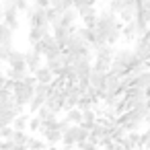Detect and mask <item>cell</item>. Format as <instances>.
<instances>
[{"mask_svg":"<svg viewBox=\"0 0 150 150\" xmlns=\"http://www.w3.org/2000/svg\"><path fill=\"white\" fill-rule=\"evenodd\" d=\"M78 19L82 21V27L95 29V27H97V21H99V11H97V6H88V8L78 11Z\"/></svg>","mask_w":150,"mask_h":150,"instance_id":"5","label":"cell"},{"mask_svg":"<svg viewBox=\"0 0 150 150\" xmlns=\"http://www.w3.org/2000/svg\"><path fill=\"white\" fill-rule=\"evenodd\" d=\"M33 95H35V88H33V86H27L25 82H15L13 97H15V103H17V105L29 107V103L33 101Z\"/></svg>","mask_w":150,"mask_h":150,"instance_id":"2","label":"cell"},{"mask_svg":"<svg viewBox=\"0 0 150 150\" xmlns=\"http://www.w3.org/2000/svg\"><path fill=\"white\" fill-rule=\"evenodd\" d=\"M13 41H15V31H11L4 23H0V45L13 47Z\"/></svg>","mask_w":150,"mask_h":150,"instance_id":"17","label":"cell"},{"mask_svg":"<svg viewBox=\"0 0 150 150\" xmlns=\"http://www.w3.org/2000/svg\"><path fill=\"white\" fill-rule=\"evenodd\" d=\"M41 125H43V123H41V119H39L37 115H33V117L29 119V132H31V134H33V132H41Z\"/></svg>","mask_w":150,"mask_h":150,"instance_id":"29","label":"cell"},{"mask_svg":"<svg viewBox=\"0 0 150 150\" xmlns=\"http://www.w3.org/2000/svg\"><path fill=\"white\" fill-rule=\"evenodd\" d=\"M148 123H150V117H148Z\"/></svg>","mask_w":150,"mask_h":150,"instance_id":"39","label":"cell"},{"mask_svg":"<svg viewBox=\"0 0 150 150\" xmlns=\"http://www.w3.org/2000/svg\"><path fill=\"white\" fill-rule=\"evenodd\" d=\"M138 37H140V31H138V25H136V21H132V23H125V25H123V31H121V39H123L125 43H134Z\"/></svg>","mask_w":150,"mask_h":150,"instance_id":"9","label":"cell"},{"mask_svg":"<svg viewBox=\"0 0 150 150\" xmlns=\"http://www.w3.org/2000/svg\"><path fill=\"white\" fill-rule=\"evenodd\" d=\"M33 6H39V8H50V0H31Z\"/></svg>","mask_w":150,"mask_h":150,"instance_id":"35","label":"cell"},{"mask_svg":"<svg viewBox=\"0 0 150 150\" xmlns=\"http://www.w3.org/2000/svg\"><path fill=\"white\" fill-rule=\"evenodd\" d=\"M76 33H78V37H80L82 41H86V43L91 45V50H93V45L97 43V33H95V29H91V27H78Z\"/></svg>","mask_w":150,"mask_h":150,"instance_id":"14","label":"cell"},{"mask_svg":"<svg viewBox=\"0 0 150 150\" xmlns=\"http://www.w3.org/2000/svg\"><path fill=\"white\" fill-rule=\"evenodd\" d=\"M134 86H136V88H144V91H146V88L150 86V70H144L142 74H138V76H136V80H134Z\"/></svg>","mask_w":150,"mask_h":150,"instance_id":"23","label":"cell"},{"mask_svg":"<svg viewBox=\"0 0 150 150\" xmlns=\"http://www.w3.org/2000/svg\"><path fill=\"white\" fill-rule=\"evenodd\" d=\"M148 29H150V27H148Z\"/></svg>","mask_w":150,"mask_h":150,"instance_id":"41","label":"cell"},{"mask_svg":"<svg viewBox=\"0 0 150 150\" xmlns=\"http://www.w3.org/2000/svg\"><path fill=\"white\" fill-rule=\"evenodd\" d=\"M11 150H29V148H27V146H17V144H15Z\"/></svg>","mask_w":150,"mask_h":150,"instance_id":"36","label":"cell"},{"mask_svg":"<svg viewBox=\"0 0 150 150\" xmlns=\"http://www.w3.org/2000/svg\"><path fill=\"white\" fill-rule=\"evenodd\" d=\"M88 6H95V0H74V11H82V8H88Z\"/></svg>","mask_w":150,"mask_h":150,"instance_id":"31","label":"cell"},{"mask_svg":"<svg viewBox=\"0 0 150 150\" xmlns=\"http://www.w3.org/2000/svg\"><path fill=\"white\" fill-rule=\"evenodd\" d=\"M50 33H52V25H47V27H29L27 41H29V45H35V43H39L43 37H47Z\"/></svg>","mask_w":150,"mask_h":150,"instance_id":"7","label":"cell"},{"mask_svg":"<svg viewBox=\"0 0 150 150\" xmlns=\"http://www.w3.org/2000/svg\"><path fill=\"white\" fill-rule=\"evenodd\" d=\"M50 6H52V8H56V11H58V15H62V13H66V11L74 8V0H50Z\"/></svg>","mask_w":150,"mask_h":150,"instance_id":"21","label":"cell"},{"mask_svg":"<svg viewBox=\"0 0 150 150\" xmlns=\"http://www.w3.org/2000/svg\"><path fill=\"white\" fill-rule=\"evenodd\" d=\"M6 78L13 80V82H23L27 78V74H31L29 70H17V68H6Z\"/></svg>","mask_w":150,"mask_h":150,"instance_id":"18","label":"cell"},{"mask_svg":"<svg viewBox=\"0 0 150 150\" xmlns=\"http://www.w3.org/2000/svg\"><path fill=\"white\" fill-rule=\"evenodd\" d=\"M78 148H80V150H99V146H97V144H93L91 140H86V142L78 144Z\"/></svg>","mask_w":150,"mask_h":150,"instance_id":"34","label":"cell"},{"mask_svg":"<svg viewBox=\"0 0 150 150\" xmlns=\"http://www.w3.org/2000/svg\"><path fill=\"white\" fill-rule=\"evenodd\" d=\"M2 70H4V62H0V74H2Z\"/></svg>","mask_w":150,"mask_h":150,"instance_id":"37","label":"cell"},{"mask_svg":"<svg viewBox=\"0 0 150 150\" xmlns=\"http://www.w3.org/2000/svg\"><path fill=\"white\" fill-rule=\"evenodd\" d=\"M11 140H13L17 146H27V142H29V134H27V132H15Z\"/></svg>","mask_w":150,"mask_h":150,"instance_id":"26","label":"cell"},{"mask_svg":"<svg viewBox=\"0 0 150 150\" xmlns=\"http://www.w3.org/2000/svg\"><path fill=\"white\" fill-rule=\"evenodd\" d=\"M97 123H99V113H97V109L82 111V123H80V125H84L86 129H93Z\"/></svg>","mask_w":150,"mask_h":150,"instance_id":"16","label":"cell"},{"mask_svg":"<svg viewBox=\"0 0 150 150\" xmlns=\"http://www.w3.org/2000/svg\"><path fill=\"white\" fill-rule=\"evenodd\" d=\"M138 150H150V129L140 132V144H138Z\"/></svg>","mask_w":150,"mask_h":150,"instance_id":"27","label":"cell"},{"mask_svg":"<svg viewBox=\"0 0 150 150\" xmlns=\"http://www.w3.org/2000/svg\"><path fill=\"white\" fill-rule=\"evenodd\" d=\"M15 134L13 125H0V140H11Z\"/></svg>","mask_w":150,"mask_h":150,"instance_id":"30","label":"cell"},{"mask_svg":"<svg viewBox=\"0 0 150 150\" xmlns=\"http://www.w3.org/2000/svg\"><path fill=\"white\" fill-rule=\"evenodd\" d=\"M35 78H37L39 84H52V82L56 80V74H54L47 66H41V68L35 72Z\"/></svg>","mask_w":150,"mask_h":150,"instance_id":"15","label":"cell"},{"mask_svg":"<svg viewBox=\"0 0 150 150\" xmlns=\"http://www.w3.org/2000/svg\"><path fill=\"white\" fill-rule=\"evenodd\" d=\"M68 134H70V136L76 140V146H78V144H82V142H86V140H88L91 129H86L84 125H70Z\"/></svg>","mask_w":150,"mask_h":150,"instance_id":"11","label":"cell"},{"mask_svg":"<svg viewBox=\"0 0 150 150\" xmlns=\"http://www.w3.org/2000/svg\"><path fill=\"white\" fill-rule=\"evenodd\" d=\"M95 107H97V105H95L86 95H84V97L80 99V103H78V109H80V111H88V109H95Z\"/></svg>","mask_w":150,"mask_h":150,"instance_id":"28","label":"cell"},{"mask_svg":"<svg viewBox=\"0 0 150 150\" xmlns=\"http://www.w3.org/2000/svg\"><path fill=\"white\" fill-rule=\"evenodd\" d=\"M27 23H29V27H47L50 25L47 8L29 6V11H27Z\"/></svg>","mask_w":150,"mask_h":150,"instance_id":"3","label":"cell"},{"mask_svg":"<svg viewBox=\"0 0 150 150\" xmlns=\"http://www.w3.org/2000/svg\"><path fill=\"white\" fill-rule=\"evenodd\" d=\"M29 119H31V115H25V113L17 115L15 121H13V129L15 132H27L29 129Z\"/></svg>","mask_w":150,"mask_h":150,"instance_id":"20","label":"cell"},{"mask_svg":"<svg viewBox=\"0 0 150 150\" xmlns=\"http://www.w3.org/2000/svg\"><path fill=\"white\" fill-rule=\"evenodd\" d=\"M148 129H150V127H148Z\"/></svg>","mask_w":150,"mask_h":150,"instance_id":"40","label":"cell"},{"mask_svg":"<svg viewBox=\"0 0 150 150\" xmlns=\"http://www.w3.org/2000/svg\"><path fill=\"white\" fill-rule=\"evenodd\" d=\"M64 103H66V95H64V91L54 88V93H52V97L47 99L45 107H47V109H52L54 113H60V111L64 109Z\"/></svg>","mask_w":150,"mask_h":150,"instance_id":"6","label":"cell"},{"mask_svg":"<svg viewBox=\"0 0 150 150\" xmlns=\"http://www.w3.org/2000/svg\"><path fill=\"white\" fill-rule=\"evenodd\" d=\"M41 136L47 142V146H60L62 144V138H64V134L60 129H43Z\"/></svg>","mask_w":150,"mask_h":150,"instance_id":"13","label":"cell"},{"mask_svg":"<svg viewBox=\"0 0 150 150\" xmlns=\"http://www.w3.org/2000/svg\"><path fill=\"white\" fill-rule=\"evenodd\" d=\"M25 60H27V68H29V72H31V74H35V72L43 66L41 62H43L45 58H43V56H41V52H37L35 47H29V50L25 52Z\"/></svg>","mask_w":150,"mask_h":150,"instance_id":"4","label":"cell"},{"mask_svg":"<svg viewBox=\"0 0 150 150\" xmlns=\"http://www.w3.org/2000/svg\"><path fill=\"white\" fill-rule=\"evenodd\" d=\"M64 119H66L70 125H80V123H82V111H80L78 107L68 109V111H66V115H64Z\"/></svg>","mask_w":150,"mask_h":150,"instance_id":"19","label":"cell"},{"mask_svg":"<svg viewBox=\"0 0 150 150\" xmlns=\"http://www.w3.org/2000/svg\"><path fill=\"white\" fill-rule=\"evenodd\" d=\"M13 2H15V6H17V11L19 13H27L29 11V0H13Z\"/></svg>","mask_w":150,"mask_h":150,"instance_id":"33","label":"cell"},{"mask_svg":"<svg viewBox=\"0 0 150 150\" xmlns=\"http://www.w3.org/2000/svg\"><path fill=\"white\" fill-rule=\"evenodd\" d=\"M121 99H123V107H125V111H129V109H136L138 105L146 103V101H148V95H146L144 88H136V86H132V88H127V91L123 93Z\"/></svg>","mask_w":150,"mask_h":150,"instance_id":"1","label":"cell"},{"mask_svg":"<svg viewBox=\"0 0 150 150\" xmlns=\"http://www.w3.org/2000/svg\"><path fill=\"white\" fill-rule=\"evenodd\" d=\"M2 23H4V25H6V27H8L11 31H15V33H17L19 29H21V21H19V15H8V17H4V19H2Z\"/></svg>","mask_w":150,"mask_h":150,"instance_id":"24","label":"cell"},{"mask_svg":"<svg viewBox=\"0 0 150 150\" xmlns=\"http://www.w3.org/2000/svg\"><path fill=\"white\" fill-rule=\"evenodd\" d=\"M105 82H107V74L105 72H99V70H93L91 76H88V84L97 91H105Z\"/></svg>","mask_w":150,"mask_h":150,"instance_id":"12","label":"cell"},{"mask_svg":"<svg viewBox=\"0 0 150 150\" xmlns=\"http://www.w3.org/2000/svg\"><path fill=\"white\" fill-rule=\"evenodd\" d=\"M35 115L41 119V123H45V121H52V119H56V115H58V113H54L52 109H47V107L43 105V107H41V109H39Z\"/></svg>","mask_w":150,"mask_h":150,"instance_id":"25","label":"cell"},{"mask_svg":"<svg viewBox=\"0 0 150 150\" xmlns=\"http://www.w3.org/2000/svg\"><path fill=\"white\" fill-rule=\"evenodd\" d=\"M72 150H80V148H78V146H76V148H72Z\"/></svg>","mask_w":150,"mask_h":150,"instance_id":"38","label":"cell"},{"mask_svg":"<svg viewBox=\"0 0 150 150\" xmlns=\"http://www.w3.org/2000/svg\"><path fill=\"white\" fill-rule=\"evenodd\" d=\"M27 148L29 150H47V142L43 138H39V136H29Z\"/></svg>","mask_w":150,"mask_h":150,"instance_id":"22","label":"cell"},{"mask_svg":"<svg viewBox=\"0 0 150 150\" xmlns=\"http://www.w3.org/2000/svg\"><path fill=\"white\" fill-rule=\"evenodd\" d=\"M8 68H17V70H29L27 68V60H25V52H19V50H13L11 58H8Z\"/></svg>","mask_w":150,"mask_h":150,"instance_id":"8","label":"cell"},{"mask_svg":"<svg viewBox=\"0 0 150 150\" xmlns=\"http://www.w3.org/2000/svg\"><path fill=\"white\" fill-rule=\"evenodd\" d=\"M76 21H78V13H76L74 8H70V11L62 13L60 19H58L56 23H60V25L66 27V29H72V27H76Z\"/></svg>","mask_w":150,"mask_h":150,"instance_id":"10","label":"cell"},{"mask_svg":"<svg viewBox=\"0 0 150 150\" xmlns=\"http://www.w3.org/2000/svg\"><path fill=\"white\" fill-rule=\"evenodd\" d=\"M11 54H13V47H8V45H0V62H8V58H11Z\"/></svg>","mask_w":150,"mask_h":150,"instance_id":"32","label":"cell"}]
</instances>
